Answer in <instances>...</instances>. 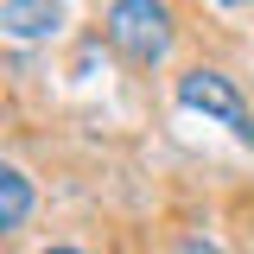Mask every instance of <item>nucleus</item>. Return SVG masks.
Wrapping results in <instances>:
<instances>
[{"label":"nucleus","instance_id":"f257e3e1","mask_svg":"<svg viewBox=\"0 0 254 254\" xmlns=\"http://www.w3.org/2000/svg\"><path fill=\"white\" fill-rule=\"evenodd\" d=\"M102 32H108V45H115L127 64L153 70V64H165V51H172V6H165V0H108Z\"/></svg>","mask_w":254,"mask_h":254},{"label":"nucleus","instance_id":"f03ea898","mask_svg":"<svg viewBox=\"0 0 254 254\" xmlns=\"http://www.w3.org/2000/svg\"><path fill=\"white\" fill-rule=\"evenodd\" d=\"M178 102H185L190 115H203V121H222L242 146H254V115H248V102H242V89L222 76V70H185L178 76Z\"/></svg>","mask_w":254,"mask_h":254},{"label":"nucleus","instance_id":"7ed1b4c3","mask_svg":"<svg viewBox=\"0 0 254 254\" xmlns=\"http://www.w3.org/2000/svg\"><path fill=\"white\" fill-rule=\"evenodd\" d=\"M64 26V0H0V32L13 45H38Z\"/></svg>","mask_w":254,"mask_h":254},{"label":"nucleus","instance_id":"20e7f679","mask_svg":"<svg viewBox=\"0 0 254 254\" xmlns=\"http://www.w3.org/2000/svg\"><path fill=\"white\" fill-rule=\"evenodd\" d=\"M32 216V178L19 165H0V229L13 235V229H26Z\"/></svg>","mask_w":254,"mask_h":254},{"label":"nucleus","instance_id":"39448f33","mask_svg":"<svg viewBox=\"0 0 254 254\" xmlns=\"http://www.w3.org/2000/svg\"><path fill=\"white\" fill-rule=\"evenodd\" d=\"M172 254H222V248H216V242H210V235H185V242H178V248H172Z\"/></svg>","mask_w":254,"mask_h":254},{"label":"nucleus","instance_id":"423d86ee","mask_svg":"<svg viewBox=\"0 0 254 254\" xmlns=\"http://www.w3.org/2000/svg\"><path fill=\"white\" fill-rule=\"evenodd\" d=\"M216 6H254V0H216Z\"/></svg>","mask_w":254,"mask_h":254},{"label":"nucleus","instance_id":"0eeeda50","mask_svg":"<svg viewBox=\"0 0 254 254\" xmlns=\"http://www.w3.org/2000/svg\"><path fill=\"white\" fill-rule=\"evenodd\" d=\"M45 254H83V248H45Z\"/></svg>","mask_w":254,"mask_h":254}]
</instances>
